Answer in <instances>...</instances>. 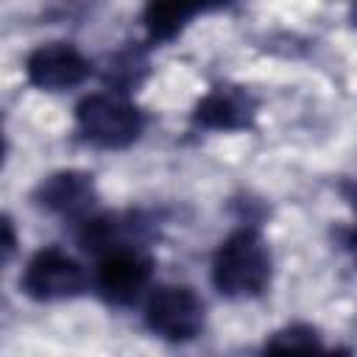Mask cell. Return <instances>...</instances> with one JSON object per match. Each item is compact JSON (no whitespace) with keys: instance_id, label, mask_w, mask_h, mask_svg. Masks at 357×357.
<instances>
[{"instance_id":"cell-2","label":"cell","mask_w":357,"mask_h":357,"mask_svg":"<svg viewBox=\"0 0 357 357\" xmlns=\"http://www.w3.org/2000/svg\"><path fill=\"white\" fill-rule=\"evenodd\" d=\"M145 131V114L114 89L92 92L75 106V134L81 142L100 151H123Z\"/></svg>"},{"instance_id":"cell-1","label":"cell","mask_w":357,"mask_h":357,"mask_svg":"<svg viewBox=\"0 0 357 357\" xmlns=\"http://www.w3.org/2000/svg\"><path fill=\"white\" fill-rule=\"evenodd\" d=\"M271 248L251 223L234 229L212 257V284L223 298H257L271 284Z\"/></svg>"},{"instance_id":"cell-4","label":"cell","mask_w":357,"mask_h":357,"mask_svg":"<svg viewBox=\"0 0 357 357\" xmlns=\"http://www.w3.org/2000/svg\"><path fill=\"white\" fill-rule=\"evenodd\" d=\"M20 290L28 298L42 301V304L70 301L86 290V271L67 251L47 245V248H39L28 259V265L20 276Z\"/></svg>"},{"instance_id":"cell-12","label":"cell","mask_w":357,"mask_h":357,"mask_svg":"<svg viewBox=\"0 0 357 357\" xmlns=\"http://www.w3.org/2000/svg\"><path fill=\"white\" fill-rule=\"evenodd\" d=\"M337 192H340L343 201L351 206V212H354V223H351V226H340V229H335V243L351 257V262H354V268H357V178H343V181L337 184Z\"/></svg>"},{"instance_id":"cell-13","label":"cell","mask_w":357,"mask_h":357,"mask_svg":"<svg viewBox=\"0 0 357 357\" xmlns=\"http://www.w3.org/2000/svg\"><path fill=\"white\" fill-rule=\"evenodd\" d=\"M14 248H17V237H14V226H11V218L6 215V218H3V262H8V259H11Z\"/></svg>"},{"instance_id":"cell-6","label":"cell","mask_w":357,"mask_h":357,"mask_svg":"<svg viewBox=\"0 0 357 357\" xmlns=\"http://www.w3.org/2000/svg\"><path fill=\"white\" fill-rule=\"evenodd\" d=\"M31 201L39 209H45L56 218L78 223L86 215L98 212L100 195H98L92 173H86V170H56L33 187Z\"/></svg>"},{"instance_id":"cell-7","label":"cell","mask_w":357,"mask_h":357,"mask_svg":"<svg viewBox=\"0 0 357 357\" xmlns=\"http://www.w3.org/2000/svg\"><path fill=\"white\" fill-rule=\"evenodd\" d=\"M92 75L89 59L73 42H47L28 53L25 78L45 92H64L81 86Z\"/></svg>"},{"instance_id":"cell-10","label":"cell","mask_w":357,"mask_h":357,"mask_svg":"<svg viewBox=\"0 0 357 357\" xmlns=\"http://www.w3.org/2000/svg\"><path fill=\"white\" fill-rule=\"evenodd\" d=\"M145 75H148V59H145V53L139 47H123V50H117L109 59L103 78H106L109 89H114L120 95H128V92H134L145 81Z\"/></svg>"},{"instance_id":"cell-9","label":"cell","mask_w":357,"mask_h":357,"mask_svg":"<svg viewBox=\"0 0 357 357\" xmlns=\"http://www.w3.org/2000/svg\"><path fill=\"white\" fill-rule=\"evenodd\" d=\"M234 0H145L142 28L151 45L173 42L198 14H212Z\"/></svg>"},{"instance_id":"cell-8","label":"cell","mask_w":357,"mask_h":357,"mask_svg":"<svg viewBox=\"0 0 357 357\" xmlns=\"http://www.w3.org/2000/svg\"><path fill=\"white\" fill-rule=\"evenodd\" d=\"M259 100L240 84H215L192 109V128L201 131H245L254 128Z\"/></svg>"},{"instance_id":"cell-3","label":"cell","mask_w":357,"mask_h":357,"mask_svg":"<svg viewBox=\"0 0 357 357\" xmlns=\"http://www.w3.org/2000/svg\"><path fill=\"white\" fill-rule=\"evenodd\" d=\"M142 318L151 335L170 343H187L201 335L206 312H204L201 296L192 287L162 284L148 296Z\"/></svg>"},{"instance_id":"cell-14","label":"cell","mask_w":357,"mask_h":357,"mask_svg":"<svg viewBox=\"0 0 357 357\" xmlns=\"http://www.w3.org/2000/svg\"><path fill=\"white\" fill-rule=\"evenodd\" d=\"M354 20H357V3H354Z\"/></svg>"},{"instance_id":"cell-5","label":"cell","mask_w":357,"mask_h":357,"mask_svg":"<svg viewBox=\"0 0 357 357\" xmlns=\"http://www.w3.org/2000/svg\"><path fill=\"white\" fill-rule=\"evenodd\" d=\"M153 259L139 245H117L98 257L95 290L109 307H131L151 284Z\"/></svg>"},{"instance_id":"cell-11","label":"cell","mask_w":357,"mask_h":357,"mask_svg":"<svg viewBox=\"0 0 357 357\" xmlns=\"http://www.w3.org/2000/svg\"><path fill=\"white\" fill-rule=\"evenodd\" d=\"M268 351H312V349H324L321 335L315 326L310 324H290L279 332H273L265 340Z\"/></svg>"}]
</instances>
